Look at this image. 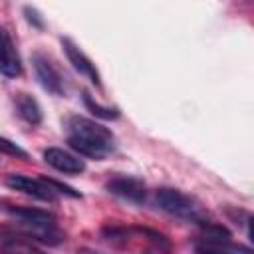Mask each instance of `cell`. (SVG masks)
<instances>
[{
	"instance_id": "obj_15",
	"label": "cell",
	"mask_w": 254,
	"mask_h": 254,
	"mask_svg": "<svg viewBox=\"0 0 254 254\" xmlns=\"http://www.w3.org/2000/svg\"><path fill=\"white\" fill-rule=\"evenodd\" d=\"M46 181H48V185H50L58 194H65V196H71V198H79V196H81L75 189H71V187H67V185L60 183V181H54V179H46Z\"/></svg>"
},
{
	"instance_id": "obj_7",
	"label": "cell",
	"mask_w": 254,
	"mask_h": 254,
	"mask_svg": "<svg viewBox=\"0 0 254 254\" xmlns=\"http://www.w3.org/2000/svg\"><path fill=\"white\" fill-rule=\"evenodd\" d=\"M105 189L123 198V200H129V202H135V204H141L145 202L147 198V187L141 179L137 177H127V175H119V177H113L111 181H107Z\"/></svg>"
},
{
	"instance_id": "obj_6",
	"label": "cell",
	"mask_w": 254,
	"mask_h": 254,
	"mask_svg": "<svg viewBox=\"0 0 254 254\" xmlns=\"http://www.w3.org/2000/svg\"><path fill=\"white\" fill-rule=\"evenodd\" d=\"M6 185L18 192H24L32 198H38V200H46V202H52L56 200L58 192L48 185L46 179H32V177H26V175H10L6 179Z\"/></svg>"
},
{
	"instance_id": "obj_13",
	"label": "cell",
	"mask_w": 254,
	"mask_h": 254,
	"mask_svg": "<svg viewBox=\"0 0 254 254\" xmlns=\"http://www.w3.org/2000/svg\"><path fill=\"white\" fill-rule=\"evenodd\" d=\"M83 103H85V107H87L95 117H101V119H117V117H119V109H117V107L101 105V103L93 101V97H91L89 93H83Z\"/></svg>"
},
{
	"instance_id": "obj_5",
	"label": "cell",
	"mask_w": 254,
	"mask_h": 254,
	"mask_svg": "<svg viewBox=\"0 0 254 254\" xmlns=\"http://www.w3.org/2000/svg\"><path fill=\"white\" fill-rule=\"evenodd\" d=\"M32 65L36 71V77L40 81V85L54 93V95H64L65 93V77L62 73V69L58 67V64L54 62V58L46 52H34L32 56Z\"/></svg>"
},
{
	"instance_id": "obj_11",
	"label": "cell",
	"mask_w": 254,
	"mask_h": 254,
	"mask_svg": "<svg viewBox=\"0 0 254 254\" xmlns=\"http://www.w3.org/2000/svg\"><path fill=\"white\" fill-rule=\"evenodd\" d=\"M14 103H16L18 115L28 125H40L42 123V117H44L42 115V107H40V103L30 93H18L16 99H14Z\"/></svg>"
},
{
	"instance_id": "obj_2",
	"label": "cell",
	"mask_w": 254,
	"mask_h": 254,
	"mask_svg": "<svg viewBox=\"0 0 254 254\" xmlns=\"http://www.w3.org/2000/svg\"><path fill=\"white\" fill-rule=\"evenodd\" d=\"M6 210L10 216H14L20 222L24 238L46 246H58L65 240V234L52 212L32 206H8Z\"/></svg>"
},
{
	"instance_id": "obj_14",
	"label": "cell",
	"mask_w": 254,
	"mask_h": 254,
	"mask_svg": "<svg viewBox=\"0 0 254 254\" xmlns=\"http://www.w3.org/2000/svg\"><path fill=\"white\" fill-rule=\"evenodd\" d=\"M0 153L12 155V157H18V159H28V153L20 145H16L14 141H10V139H6L2 135H0Z\"/></svg>"
},
{
	"instance_id": "obj_4",
	"label": "cell",
	"mask_w": 254,
	"mask_h": 254,
	"mask_svg": "<svg viewBox=\"0 0 254 254\" xmlns=\"http://www.w3.org/2000/svg\"><path fill=\"white\" fill-rule=\"evenodd\" d=\"M194 252L196 254H250L248 248H242L232 242V234L216 222H204L200 224V234L194 240Z\"/></svg>"
},
{
	"instance_id": "obj_1",
	"label": "cell",
	"mask_w": 254,
	"mask_h": 254,
	"mask_svg": "<svg viewBox=\"0 0 254 254\" xmlns=\"http://www.w3.org/2000/svg\"><path fill=\"white\" fill-rule=\"evenodd\" d=\"M67 143L81 157L103 161L117 149L115 135L93 119L73 115L67 121Z\"/></svg>"
},
{
	"instance_id": "obj_9",
	"label": "cell",
	"mask_w": 254,
	"mask_h": 254,
	"mask_svg": "<svg viewBox=\"0 0 254 254\" xmlns=\"http://www.w3.org/2000/svg\"><path fill=\"white\" fill-rule=\"evenodd\" d=\"M62 46H64V52H65V56H67V60H69V64L73 65V69L79 73V75H83V77H87L93 85H101V77H99V71L95 69V65L91 64V60L69 40V38H62Z\"/></svg>"
},
{
	"instance_id": "obj_8",
	"label": "cell",
	"mask_w": 254,
	"mask_h": 254,
	"mask_svg": "<svg viewBox=\"0 0 254 254\" xmlns=\"http://www.w3.org/2000/svg\"><path fill=\"white\" fill-rule=\"evenodd\" d=\"M44 161L52 169H56V171H60L64 175H79V173L85 171L83 159H79L77 155H73V153H69L65 149H60V147L46 149L44 151Z\"/></svg>"
},
{
	"instance_id": "obj_3",
	"label": "cell",
	"mask_w": 254,
	"mask_h": 254,
	"mask_svg": "<svg viewBox=\"0 0 254 254\" xmlns=\"http://www.w3.org/2000/svg\"><path fill=\"white\" fill-rule=\"evenodd\" d=\"M155 200L159 204L161 210H165L171 216H177L181 220L187 222H194V224H204L208 222V212L206 208L190 194L179 190V189H171V187H163L155 192Z\"/></svg>"
},
{
	"instance_id": "obj_10",
	"label": "cell",
	"mask_w": 254,
	"mask_h": 254,
	"mask_svg": "<svg viewBox=\"0 0 254 254\" xmlns=\"http://www.w3.org/2000/svg\"><path fill=\"white\" fill-rule=\"evenodd\" d=\"M0 73L6 77H18L22 73V62L10 34L0 28Z\"/></svg>"
},
{
	"instance_id": "obj_16",
	"label": "cell",
	"mask_w": 254,
	"mask_h": 254,
	"mask_svg": "<svg viewBox=\"0 0 254 254\" xmlns=\"http://www.w3.org/2000/svg\"><path fill=\"white\" fill-rule=\"evenodd\" d=\"M143 254H171V244H169V240H165V242H149V246L145 248Z\"/></svg>"
},
{
	"instance_id": "obj_12",
	"label": "cell",
	"mask_w": 254,
	"mask_h": 254,
	"mask_svg": "<svg viewBox=\"0 0 254 254\" xmlns=\"http://www.w3.org/2000/svg\"><path fill=\"white\" fill-rule=\"evenodd\" d=\"M0 248H2V254H46L32 240L24 236H6Z\"/></svg>"
},
{
	"instance_id": "obj_17",
	"label": "cell",
	"mask_w": 254,
	"mask_h": 254,
	"mask_svg": "<svg viewBox=\"0 0 254 254\" xmlns=\"http://www.w3.org/2000/svg\"><path fill=\"white\" fill-rule=\"evenodd\" d=\"M75 254H99L97 250H91V248H79Z\"/></svg>"
}]
</instances>
